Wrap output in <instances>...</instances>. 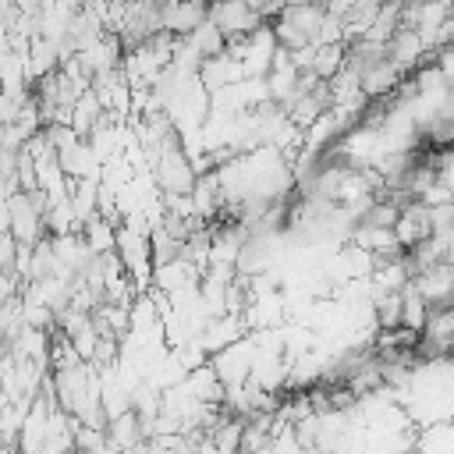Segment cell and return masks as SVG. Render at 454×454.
<instances>
[{
    "mask_svg": "<svg viewBox=\"0 0 454 454\" xmlns=\"http://www.w3.org/2000/svg\"><path fill=\"white\" fill-rule=\"evenodd\" d=\"M372 309H376V326L380 330L401 326V291H380Z\"/></svg>",
    "mask_w": 454,
    "mask_h": 454,
    "instance_id": "obj_3",
    "label": "cell"
},
{
    "mask_svg": "<svg viewBox=\"0 0 454 454\" xmlns=\"http://www.w3.org/2000/svg\"><path fill=\"white\" fill-rule=\"evenodd\" d=\"M160 14H163V32L170 39H184V35H192L206 21V7L184 4V0H170L167 7H160Z\"/></svg>",
    "mask_w": 454,
    "mask_h": 454,
    "instance_id": "obj_2",
    "label": "cell"
},
{
    "mask_svg": "<svg viewBox=\"0 0 454 454\" xmlns=\"http://www.w3.org/2000/svg\"><path fill=\"white\" fill-rule=\"evenodd\" d=\"M383 53H387V60L404 74V71H411L415 64H422V57H426L429 50H426V39H422L419 28L397 25V28L383 39Z\"/></svg>",
    "mask_w": 454,
    "mask_h": 454,
    "instance_id": "obj_1",
    "label": "cell"
}]
</instances>
